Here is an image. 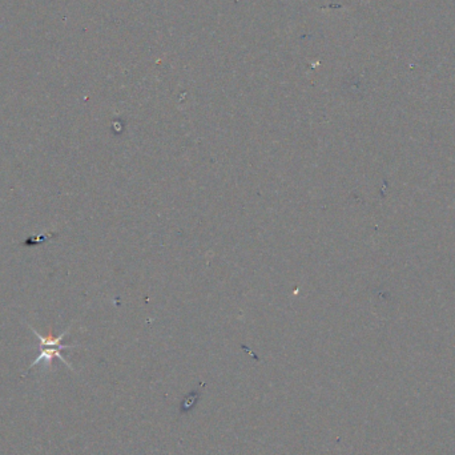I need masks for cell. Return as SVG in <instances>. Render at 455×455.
I'll return each mask as SVG.
<instances>
[{
    "label": "cell",
    "mask_w": 455,
    "mask_h": 455,
    "mask_svg": "<svg viewBox=\"0 0 455 455\" xmlns=\"http://www.w3.org/2000/svg\"><path fill=\"white\" fill-rule=\"evenodd\" d=\"M72 347H76V345H63V346H39L40 351H39V355L36 357V359L33 361L31 365H29V369L31 367H35L39 363H44L45 366H49V363L52 362L53 358H59L61 362L64 363L65 366H68L71 370H73V366L71 363L64 358V355H63V350L65 349H72Z\"/></svg>",
    "instance_id": "1"
}]
</instances>
